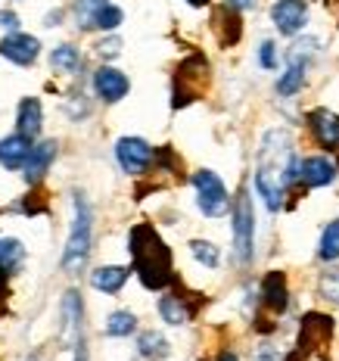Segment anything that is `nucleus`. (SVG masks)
<instances>
[{
	"label": "nucleus",
	"mask_w": 339,
	"mask_h": 361,
	"mask_svg": "<svg viewBox=\"0 0 339 361\" xmlns=\"http://www.w3.org/2000/svg\"><path fill=\"white\" fill-rule=\"evenodd\" d=\"M78 66H81V54L72 44H59L54 54H50V69H56V72L72 75V72H78Z\"/></svg>",
	"instance_id": "412c9836"
},
{
	"label": "nucleus",
	"mask_w": 339,
	"mask_h": 361,
	"mask_svg": "<svg viewBox=\"0 0 339 361\" xmlns=\"http://www.w3.org/2000/svg\"><path fill=\"white\" fill-rule=\"evenodd\" d=\"M94 90L100 100L118 103L128 90H131V81H128L125 72L112 69V66H103V69H97V75H94Z\"/></svg>",
	"instance_id": "9d476101"
},
{
	"label": "nucleus",
	"mask_w": 339,
	"mask_h": 361,
	"mask_svg": "<svg viewBox=\"0 0 339 361\" xmlns=\"http://www.w3.org/2000/svg\"><path fill=\"white\" fill-rule=\"evenodd\" d=\"M90 231H94V215L85 200V193H75V221H72V234L63 252V271L66 274H81L87 265L90 255Z\"/></svg>",
	"instance_id": "7ed1b4c3"
},
{
	"label": "nucleus",
	"mask_w": 339,
	"mask_h": 361,
	"mask_svg": "<svg viewBox=\"0 0 339 361\" xmlns=\"http://www.w3.org/2000/svg\"><path fill=\"white\" fill-rule=\"evenodd\" d=\"M6 296H10V283H6V271L0 268V314L6 312Z\"/></svg>",
	"instance_id": "2f4dec72"
},
{
	"label": "nucleus",
	"mask_w": 339,
	"mask_h": 361,
	"mask_svg": "<svg viewBox=\"0 0 339 361\" xmlns=\"http://www.w3.org/2000/svg\"><path fill=\"white\" fill-rule=\"evenodd\" d=\"M134 327H137V318H134L131 312H112L106 318L109 336H128V334H134Z\"/></svg>",
	"instance_id": "b1692460"
},
{
	"label": "nucleus",
	"mask_w": 339,
	"mask_h": 361,
	"mask_svg": "<svg viewBox=\"0 0 339 361\" xmlns=\"http://www.w3.org/2000/svg\"><path fill=\"white\" fill-rule=\"evenodd\" d=\"M128 246H131L134 271H137L140 283L147 290H162L175 281L171 277V250L162 243L153 224H134Z\"/></svg>",
	"instance_id": "f03ea898"
},
{
	"label": "nucleus",
	"mask_w": 339,
	"mask_h": 361,
	"mask_svg": "<svg viewBox=\"0 0 339 361\" xmlns=\"http://www.w3.org/2000/svg\"><path fill=\"white\" fill-rule=\"evenodd\" d=\"M255 361H283V355H281V349H274V345H259Z\"/></svg>",
	"instance_id": "c756f323"
},
{
	"label": "nucleus",
	"mask_w": 339,
	"mask_h": 361,
	"mask_svg": "<svg viewBox=\"0 0 339 361\" xmlns=\"http://www.w3.org/2000/svg\"><path fill=\"white\" fill-rule=\"evenodd\" d=\"M271 19H274L277 32L292 37L302 32V25L308 22V4L305 0H274L271 6Z\"/></svg>",
	"instance_id": "0eeeda50"
},
{
	"label": "nucleus",
	"mask_w": 339,
	"mask_h": 361,
	"mask_svg": "<svg viewBox=\"0 0 339 361\" xmlns=\"http://www.w3.org/2000/svg\"><path fill=\"white\" fill-rule=\"evenodd\" d=\"M22 259H25V250H22V243L16 237H0V268L10 274V271H16L22 265Z\"/></svg>",
	"instance_id": "4be33fe9"
},
{
	"label": "nucleus",
	"mask_w": 339,
	"mask_h": 361,
	"mask_svg": "<svg viewBox=\"0 0 339 361\" xmlns=\"http://www.w3.org/2000/svg\"><path fill=\"white\" fill-rule=\"evenodd\" d=\"M299 178L305 187H327L336 180V162L327 156H308L299 165Z\"/></svg>",
	"instance_id": "f8f14e48"
},
{
	"label": "nucleus",
	"mask_w": 339,
	"mask_h": 361,
	"mask_svg": "<svg viewBox=\"0 0 339 361\" xmlns=\"http://www.w3.org/2000/svg\"><path fill=\"white\" fill-rule=\"evenodd\" d=\"M187 4H190V6H206L209 0H187Z\"/></svg>",
	"instance_id": "c9c22d12"
},
{
	"label": "nucleus",
	"mask_w": 339,
	"mask_h": 361,
	"mask_svg": "<svg viewBox=\"0 0 339 361\" xmlns=\"http://www.w3.org/2000/svg\"><path fill=\"white\" fill-rule=\"evenodd\" d=\"M25 361H37V358H35V355H32V358H25Z\"/></svg>",
	"instance_id": "e433bc0d"
},
{
	"label": "nucleus",
	"mask_w": 339,
	"mask_h": 361,
	"mask_svg": "<svg viewBox=\"0 0 339 361\" xmlns=\"http://www.w3.org/2000/svg\"><path fill=\"white\" fill-rule=\"evenodd\" d=\"M333 334V321L327 314H305L302 318V330H299V352H314V349H323Z\"/></svg>",
	"instance_id": "1a4fd4ad"
},
{
	"label": "nucleus",
	"mask_w": 339,
	"mask_h": 361,
	"mask_svg": "<svg viewBox=\"0 0 339 361\" xmlns=\"http://www.w3.org/2000/svg\"><path fill=\"white\" fill-rule=\"evenodd\" d=\"M16 125H19V134H25V137H37L41 134V125H44V109H41V103L35 100V97H28V100H22L19 103V118H16Z\"/></svg>",
	"instance_id": "f3484780"
},
{
	"label": "nucleus",
	"mask_w": 339,
	"mask_h": 361,
	"mask_svg": "<svg viewBox=\"0 0 339 361\" xmlns=\"http://www.w3.org/2000/svg\"><path fill=\"white\" fill-rule=\"evenodd\" d=\"M218 361H237V355H233V352H221V358Z\"/></svg>",
	"instance_id": "f704fd0d"
},
{
	"label": "nucleus",
	"mask_w": 339,
	"mask_h": 361,
	"mask_svg": "<svg viewBox=\"0 0 339 361\" xmlns=\"http://www.w3.org/2000/svg\"><path fill=\"white\" fill-rule=\"evenodd\" d=\"M233 259L240 265H249L252 250H255V215H252V200L249 190H240L237 202H233Z\"/></svg>",
	"instance_id": "20e7f679"
},
{
	"label": "nucleus",
	"mask_w": 339,
	"mask_h": 361,
	"mask_svg": "<svg viewBox=\"0 0 339 361\" xmlns=\"http://www.w3.org/2000/svg\"><path fill=\"white\" fill-rule=\"evenodd\" d=\"M75 361H87V345H85V336L75 343Z\"/></svg>",
	"instance_id": "72a5a7b5"
},
{
	"label": "nucleus",
	"mask_w": 339,
	"mask_h": 361,
	"mask_svg": "<svg viewBox=\"0 0 339 361\" xmlns=\"http://www.w3.org/2000/svg\"><path fill=\"white\" fill-rule=\"evenodd\" d=\"M305 66H308L305 56H292L290 54V66H286V72L277 78V94H281V97L299 94L302 85H305Z\"/></svg>",
	"instance_id": "dca6fc26"
},
{
	"label": "nucleus",
	"mask_w": 339,
	"mask_h": 361,
	"mask_svg": "<svg viewBox=\"0 0 339 361\" xmlns=\"http://www.w3.org/2000/svg\"><path fill=\"white\" fill-rule=\"evenodd\" d=\"M37 54H41V41L32 35H25V32H13L0 41V56L16 63V66H32L37 59Z\"/></svg>",
	"instance_id": "6e6552de"
},
{
	"label": "nucleus",
	"mask_w": 339,
	"mask_h": 361,
	"mask_svg": "<svg viewBox=\"0 0 339 361\" xmlns=\"http://www.w3.org/2000/svg\"><path fill=\"white\" fill-rule=\"evenodd\" d=\"M153 147L147 144L143 137H122L116 144V159L122 165L125 175H143L153 162Z\"/></svg>",
	"instance_id": "423d86ee"
},
{
	"label": "nucleus",
	"mask_w": 339,
	"mask_h": 361,
	"mask_svg": "<svg viewBox=\"0 0 339 361\" xmlns=\"http://www.w3.org/2000/svg\"><path fill=\"white\" fill-rule=\"evenodd\" d=\"M137 349L147 361H159V358L168 355V340H165L159 330H147V334H140Z\"/></svg>",
	"instance_id": "aec40b11"
},
{
	"label": "nucleus",
	"mask_w": 339,
	"mask_h": 361,
	"mask_svg": "<svg viewBox=\"0 0 339 361\" xmlns=\"http://www.w3.org/2000/svg\"><path fill=\"white\" fill-rule=\"evenodd\" d=\"M224 4H228L230 6V10H252V6H255V0H224Z\"/></svg>",
	"instance_id": "473e14b6"
},
{
	"label": "nucleus",
	"mask_w": 339,
	"mask_h": 361,
	"mask_svg": "<svg viewBox=\"0 0 339 361\" xmlns=\"http://www.w3.org/2000/svg\"><path fill=\"white\" fill-rule=\"evenodd\" d=\"M321 259L323 262H336L339 259V221H330L321 234Z\"/></svg>",
	"instance_id": "5701e85b"
},
{
	"label": "nucleus",
	"mask_w": 339,
	"mask_h": 361,
	"mask_svg": "<svg viewBox=\"0 0 339 361\" xmlns=\"http://www.w3.org/2000/svg\"><path fill=\"white\" fill-rule=\"evenodd\" d=\"M193 187H197V202H199V212L209 218H218L230 209V197H228V187L224 180L215 175V171L202 169L193 175Z\"/></svg>",
	"instance_id": "39448f33"
},
{
	"label": "nucleus",
	"mask_w": 339,
	"mask_h": 361,
	"mask_svg": "<svg viewBox=\"0 0 339 361\" xmlns=\"http://www.w3.org/2000/svg\"><path fill=\"white\" fill-rule=\"evenodd\" d=\"M321 296L327 299V302L339 305V271H327V274L321 277Z\"/></svg>",
	"instance_id": "bb28decb"
},
{
	"label": "nucleus",
	"mask_w": 339,
	"mask_h": 361,
	"mask_svg": "<svg viewBox=\"0 0 339 361\" xmlns=\"http://www.w3.org/2000/svg\"><path fill=\"white\" fill-rule=\"evenodd\" d=\"M56 149H59L56 140H41L37 147H32V153H28V159H25V180L28 184H41L44 175H47V169L56 159Z\"/></svg>",
	"instance_id": "9b49d317"
},
{
	"label": "nucleus",
	"mask_w": 339,
	"mask_h": 361,
	"mask_svg": "<svg viewBox=\"0 0 339 361\" xmlns=\"http://www.w3.org/2000/svg\"><path fill=\"white\" fill-rule=\"evenodd\" d=\"M0 28H6V32H16L19 28V16L10 10H0Z\"/></svg>",
	"instance_id": "7c9ffc66"
},
{
	"label": "nucleus",
	"mask_w": 339,
	"mask_h": 361,
	"mask_svg": "<svg viewBox=\"0 0 339 361\" xmlns=\"http://www.w3.org/2000/svg\"><path fill=\"white\" fill-rule=\"evenodd\" d=\"M118 25H122V10H118L116 4H106L94 16V28H100V32H116Z\"/></svg>",
	"instance_id": "393cba45"
},
{
	"label": "nucleus",
	"mask_w": 339,
	"mask_h": 361,
	"mask_svg": "<svg viewBox=\"0 0 339 361\" xmlns=\"http://www.w3.org/2000/svg\"><path fill=\"white\" fill-rule=\"evenodd\" d=\"M97 54H100V59H116L122 54V41L118 37H106V41L97 44Z\"/></svg>",
	"instance_id": "cd10ccee"
},
{
	"label": "nucleus",
	"mask_w": 339,
	"mask_h": 361,
	"mask_svg": "<svg viewBox=\"0 0 339 361\" xmlns=\"http://www.w3.org/2000/svg\"><path fill=\"white\" fill-rule=\"evenodd\" d=\"M261 299H265V305L271 312H286V305H290V290H286V277L281 271H271V274L261 281Z\"/></svg>",
	"instance_id": "2eb2a0df"
},
{
	"label": "nucleus",
	"mask_w": 339,
	"mask_h": 361,
	"mask_svg": "<svg viewBox=\"0 0 339 361\" xmlns=\"http://www.w3.org/2000/svg\"><path fill=\"white\" fill-rule=\"evenodd\" d=\"M190 252H193V259H197L199 265H206V268H215L218 262H221V255H218V246L206 243V240H193Z\"/></svg>",
	"instance_id": "a878e982"
},
{
	"label": "nucleus",
	"mask_w": 339,
	"mask_h": 361,
	"mask_svg": "<svg viewBox=\"0 0 339 361\" xmlns=\"http://www.w3.org/2000/svg\"><path fill=\"white\" fill-rule=\"evenodd\" d=\"M28 153H32V137H25V134L16 131L0 140V165H4V169H10V171L25 169Z\"/></svg>",
	"instance_id": "4468645a"
},
{
	"label": "nucleus",
	"mask_w": 339,
	"mask_h": 361,
	"mask_svg": "<svg viewBox=\"0 0 339 361\" xmlns=\"http://www.w3.org/2000/svg\"><path fill=\"white\" fill-rule=\"evenodd\" d=\"M308 128H312L314 140L323 149H336L339 147V116H333L330 109H314L308 116Z\"/></svg>",
	"instance_id": "ddd939ff"
},
{
	"label": "nucleus",
	"mask_w": 339,
	"mask_h": 361,
	"mask_svg": "<svg viewBox=\"0 0 339 361\" xmlns=\"http://www.w3.org/2000/svg\"><path fill=\"white\" fill-rule=\"evenodd\" d=\"M259 63L265 66V69H274V66H277V47H274L271 41L261 44V50H259Z\"/></svg>",
	"instance_id": "c85d7f7f"
},
{
	"label": "nucleus",
	"mask_w": 339,
	"mask_h": 361,
	"mask_svg": "<svg viewBox=\"0 0 339 361\" xmlns=\"http://www.w3.org/2000/svg\"><path fill=\"white\" fill-rule=\"evenodd\" d=\"M299 162L292 153V137L283 128H274L261 137L259 147V162H255V190L265 200V206L271 212L283 206L286 200V187L292 180H299Z\"/></svg>",
	"instance_id": "f257e3e1"
},
{
	"label": "nucleus",
	"mask_w": 339,
	"mask_h": 361,
	"mask_svg": "<svg viewBox=\"0 0 339 361\" xmlns=\"http://www.w3.org/2000/svg\"><path fill=\"white\" fill-rule=\"evenodd\" d=\"M125 281H128V268H122V265H103L90 274V283L100 293H118L125 287Z\"/></svg>",
	"instance_id": "6ab92c4d"
},
{
	"label": "nucleus",
	"mask_w": 339,
	"mask_h": 361,
	"mask_svg": "<svg viewBox=\"0 0 339 361\" xmlns=\"http://www.w3.org/2000/svg\"><path fill=\"white\" fill-rule=\"evenodd\" d=\"M159 314H162L165 324L180 327V324H187V321H190L193 308L184 302V296H178V293H168V296L159 299Z\"/></svg>",
	"instance_id": "a211bd4d"
}]
</instances>
